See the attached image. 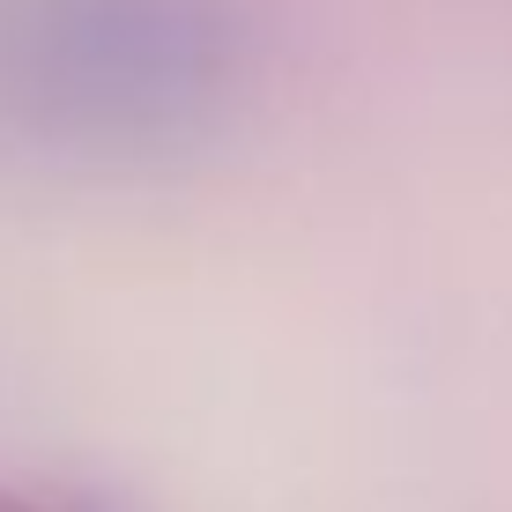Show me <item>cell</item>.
<instances>
[{"label": "cell", "mask_w": 512, "mask_h": 512, "mask_svg": "<svg viewBox=\"0 0 512 512\" xmlns=\"http://www.w3.org/2000/svg\"><path fill=\"white\" fill-rule=\"evenodd\" d=\"M253 82L238 0H8L0 119L90 171L179 164L231 127Z\"/></svg>", "instance_id": "6da1fadb"}]
</instances>
